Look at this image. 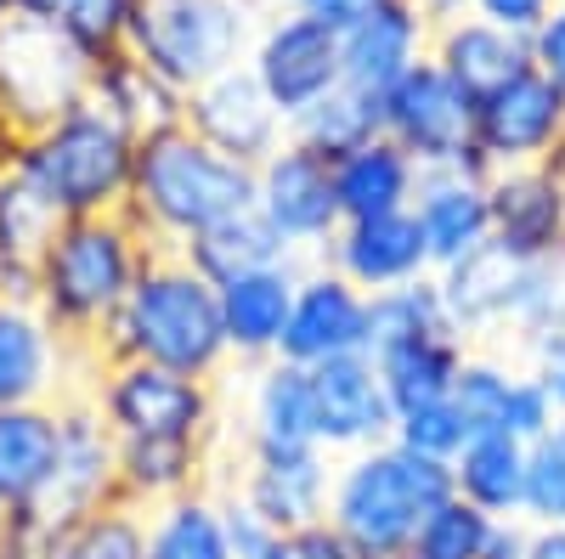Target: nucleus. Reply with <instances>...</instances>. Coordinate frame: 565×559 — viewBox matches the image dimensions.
<instances>
[{
	"label": "nucleus",
	"instance_id": "f257e3e1",
	"mask_svg": "<svg viewBox=\"0 0 565 559\" xmlns=\"http://www.w3.org/2000/svg\"><path fill=\"white\" fill-rule=\"evenodd\" d=\"M255 209V164H238L199 142L186 125L136 142L125 221L164 255H181L199 232Z\"/></svg>",
	"mask_w": 565,
	"mask_h": 559
},
{
	"label": "nucleus",
	"instance_id": "f03ea898",
	"mask_svg": "<svg viewBox=\"0 0 565 559\" xmlns=\"http://www.w3.org/2000/svg\"><path fill=\"white\" fill-rule=\"evenodd\" d=\"M153 260V244L125 215H85L57 221L52 244L34 260L29 300L45 311V322L85 356H97L108 322L130 300L141 266Z\"/></svg>",
	"mask_w": 565,
	"mask_h": 559
},
{
	"label": "nucleus",
	"instance_id": "7ed1b4c3",
	"mask_svg": "<svg viewBox=\"0 0 565 559\" xmlns=\"http://www.w3.org/2000/svg\"><path fill=\"white\" fill-rule=\"evenodd\" d=\"M97 356L103 362L170 367V373H186V379H221L232 367V351H226V329H221L215 283L199 277L181 255L153 249V260L136 277L130 300L108 322Z\"/></svg>",
	"mask_w": 565,
	"mask_h": 559
},
{
	"label": "nucleus",
	"instance_id": "20e7f679",
	"mask_svg": "<svg viewBox=\"0 0 565 559\" xmlns=\"http://www.w3.org/2000/svg\"><path fill=\"white\" fill-rule=\"evenodd\" d=\"M452 497V470L402 441L367 447L334 463L328 486V526H334L356 559H396L418 548V531Z\"/></svg>",
	"mask_w": 565,
	"mask_h": 559
},
{
	"label": "nucleus",
	"instance_id": "39448f33",
	"mask_svg": "<svg viewBox=\"0 0 565 559\" xmlns=\"http://www.w3.org/2000/svg\"><path fill=\"white\" fill-rule=\"evenodd\" d=\"M12 164L57 209V221L125 215L130 170H136V136L114 114H103L97 103H79L45 130L18 136Z\"/></svg>",
	"mask_w": 565,
	"mask_h": 559
},
{
	"label": "nucleus",
	"instance_id": "423d86ee",
	"mask_svg": "<svg viewBox=\"0 0 565 559\" xmlns=\"http://www.w3.org/2000/svg\"><path fill=\"white\" fill-rule=\"evenodd\" d=\"M260 18L255 0H136L125 52L186 97L204 79L249 63Z\"/></svg>",
	"mask_w": 565,
	"mask_h": 559
},
{
	"label": "nucleus",
	"instance_id": "0eeeda50",
	"mask_svg": "<svg viewBox=\"0 0 565 559\" xmlns=\"http://www.w3.org/2000/svg\"><path fill=\"white\" fill-rule=\"evenodd\" d=\"M85 396L103 412L114 441H199L210 447L221 430L215 379H186L148 362H103L85 373Z\"/></svg>",
	"mask_w": 565,
	"mask_h": 559
},
{
	"label": "nucleus",
	"instance_id": "6e6552de",
	"mask_svg": "<svg viewBox=\"0 0 565 559\" xmlns=\"http://www.w3.org/2000/svg\"><path fill=\"white\" fill-rule=\"evenodd\" d=\"M90 74H97V57L57 23L29 12L0 23V125L12 136H34L68 108L90 103Z\"/></svg>",
	"mask_w": 565,
	"mask_h": 559
},
{
	"label": "nucleus",
	"instance_id": "1a4fd4ad",
	"mask_svg": "<svg viewBox=\"0 0 565 559\" xmlns=\"http://www.w3.org/2000/svg\"><path fill=\"white\" fill-rule=\"evenodd\" d=\"M380 136H391L424 175L481 170L476 164V97L458 79H447L430 57H418L380 97Z\"/></svg>",
	"mask_w": 565,
	"mask_h": 559
},
{
	"label": "nucleus",
	"instance_id": "9d476101",
	"mask_svg": "<svg viewBox=\"0 0 565 559\" xmlns=\"http://www.w3.org/2000/svg\"><path fill=\"white\" fill-rule=\"evenodd\" d=\"M249 74L260 79L271 108L295 125L300 114H311L322 97H334L345 85L340 34L295 7H271L249 45Z\"/></svg>",
	"mask_w": 565,
	"mask_h": 559
},
{
	"label": "nucleus",
	"instance_id": "9b49d317",
	"mask_svg": "<svg viewBox=\"0 0 565 559\" xmlns=\"http://www.w3.org/2000/svg\"><path fill=\"white\" fill-rule=\"evenodd\" d=\"M554 159H565V90L543 68L514 74L476 103V164L487 175Z\"/></svg>",
	"mask_w": 565,
	"mask_h": 559
},
{
	"label": "nucleus",
	"instance_id": "f8f14e48",
	"mask_svg": "<svg viewBox=\"0 0 565 559\" xmlns=\"http://www.w3.org/2000/svg\"><path fill=\"white\" fill-rule=\"evenodd\" d=\"M255 215L277 232V244L295 260L322 255L345 221L334 198V164L289 136L271 159L255 164Z\"/></svg>",
	"mask_w": 565,
	"mask_h": 559
},
{
	"label": "nucleus",
	"instance_id": "ddd939ff",
	"mask_svg": "<svg viewBox=\"0 0 565 559\" xmlns=\"http://www.w3.org/2000/svg\"><path fill=\"white\" fill-rule=\"evenodd\" d=\"M57 475H52V492H45L40 515H29L34 526L57 531V526H74L97 508L119 503V441L114 430L103 424V412L90 407L85 390L63 396L57 401Z\"/></svg>",
	"mask_w": 565,
	"mask_h": 559
},
{
	"label": "nucleus",
	"instance_id": "4468645a",
	"mask_svg": "<svg viewBox=\"0 0 565 559\" xmlns=\"http://www.w3.org/2000/svg\"><path fill=\"white\" fill-rule=\"evenodd\" d=\"M97 356L74 351L29 294H0V407L63 401L85 390Z\"/></svg>",
	"mask_w": 565,
	"mask_h": 559
},
{
	"label": "nucleus",
	"instance_id": "2eb2a0df",
	"mask_svg": "<svg viewBox=\"0 0 565 559\" xmlns=\"http://www.w3.org/2000/svg\"><path fill=\"white\" fill-rule=\"evenodd\" d=\"M367 351H373V294L351 289L345 277L328 271V266L300 271L295 311H289V329H282L277 356L311 373L322 362L367 356Z\"/></svg>",
	"mask_w": 565,
	"mask_h": 559
},
{
	"label": "nucleus",
	"instance_id": "dca6fc26",
	"mask_svg": "<svg viewBox=\"0 0 565 559\" xmlns=\"http://www.w3.org/2000/svg\"><path fill=\"white\" fill-rule=\"evenodd\" d=\"M181 125L193 130L199 142H210L215 153L238 159V164H260V159H271L282 142H289V119L271 108V97L249 74V63L204 79L199 90H186Z\"/></svg>",
	"mask_w": 565,
	"mask_h": 559
},
{
	"label": "nucleus",
	"instance_id": "f3484780",
	"mask_svg": "<svg viewBox=\"0 0 565 559\" xmlns=\"http://www.w3.org/2000/svg\"><path fill=\"white\" fill-rule=\"evenodd\" d=\"M487 204H492V249H503L509 260L543 266L565 249V159L492 170Z\"/></svg>",
	"mask_w": 565,
	"mask_h": 559
},
{
	"label": "nucleus",
	"instance_id": "a211bd4d",
	"mask_svg": "<svg viewBox=\"0 0 565 559\" xmlns=\"http://www.w3.org/2000/svg\"><path fill=\"white\" fill-rule=\"evenodd\" d=\"M328 486H334V458L322 447H244L238 492L226 497L255 508L271 531H295L328 520Z\"/></svg>",
	"mask_w": 565,
	"mask_h": 559
},
{
	"label": "nucleus",
	"instance_id": "6ab92c4d",
	"mask_svg": "<svg viewBox=\"0 0 565 559\" xmlns=\"http://www.w3.org/2000/svg\"><path fill=\"white\" fill-rule=\"evenodd\" d=\"M311 401H317V447L328 458H351L396 436V407L385 396L373 356H340L311 367Z\"/></svg>",
	"mask_w": 565,
	"mask_h": 559
},
{
	"label": "nucleus",
	"instance_id": "aec40b11",
	"mask_svg": "<svg viewBox=\"0 0 565 559\" xmlns=\"http://www.w3.org/2000/svg\"><path fill=\"white\" fill-rule=\"evenodd\" d=\"M317 260L328 271H340L362 294H385V289H407V283L436 277L430 249H424L407 209L402 215H373V221H340V232L328 238V249Z\"/></svg>",
	"mask_w": 565,
	"mask_h": 559
},
{
	"label": "nucleus",
	"instance_id": "412c9836",
	"mask_svg": "<svg viewBox=\"0 0 565 559\" xmlns=\"http://www.w3.org/2000/svg\"><path fill=\"white\" fill-rule=\"evenodd\" d=\"M413 226L424 249H430V271H447L492 244V204H487V175L481 170H430L418 175L413 193Z\"/></svg>",
	"mask_w": 565,
	"mask_h": 559
},
{
	"label": "nucleus",
	"instance_id": "4be33fe9",
	"mask_svg": "<svg viewBox=\"0 0 565 559\" xmlns=\"http://www.w3.org/2000/svg\"><path fill=\"white\" fill-rule=\"evenodd\" d=\"M430 29L436 23H430V12H424L418 0H385L373 18H362L356 29L340 34L345 85L380 103L418 57H430Z\"/></svg>",
	"mask_w": 565,
	"mask_h": 559
},
{
	"label": "nucleus",
	"instance_id": "5701e85b",
	"mask_svg": "<svg viewBox=\"0 0 565 559\" xmlns=\"http://www.w3.org/2000/svg\"><path fill=\"white\" fill-rule=\"evenodd\" d=\"M295 283H300V260H271L260 271H238L215 289L221 294V329H226V351L232 362H271L282 345L295 311Z\"/></svg>",
	"mask_w": 565,
	"mask_h": 559
},
{
	"label": "nucleus",
	"instance_id": "b1692460",
	"mask_svg": "<svg viewBox=\"0 0 565 559\" xmlns=\"http://www.w3.org/2000/svg\"><path fill=\"white\" fill-rule=\"evenodd\" d=\"M526 277H532V266L509 260L503 249L487 244L481 255L436 271V289L447 300L452 329L463 340H476V334H514L521 305H526Z\"/></svg>",
	"mask_w": 565,
	"mask_h": 559
},
{
	"label": "nucleus",
	"instance_id": "393cba45",
	"mask_svg": "<svg viewBox=\"0 0 565 559\" xmlns=\"http://www.w3.org/2000/svg\"><path fill=\"white\" fill-rule=\"evenodd\" d=\"M57 401L0 407V520L40 515L57 475Z\"/></svg>",
	"mask_w": 565,
	"mask_h": 559
},
{
	"label": "nucleus",
	"instance_id": "a878e982",
	"mask_svg": "<svg viewBox=\"0 0 565 559\" xmlns=\"http://www.w3.org/2000/svg\"><path fill=\"white\" fill-rule=\"evenodd\" d=\"M430 63L481 103L487 90H498L514 74L532 68V40L509 34V29L476 18V12H458V18H441L430 29Z\"/></svg>",
	"mask_w": 565,
	"mask_h": 559
},
{
	"label": "nucleus",
	"instance_id": "bb28decb",
	"mask_svg": "<svg viewBox=\"0 0 565 559\" xmlns=\"http://www.w3.org/2000/svg\"><path fill=\"white\" fill-rule=\"evenodd\" d=\"M385 379V396L396 412H413L424 401H447L458 385V367L469 362V340L458 329H430V334H402L367 351Z\"/></svg>",
	"mask_w": 565,
	"mask_h": 559
},
{
	"label": "nucleus",
	"instance_id": "cd10ccee",
	"mask_svg": "<svg viewBox=\"0 0 565 559\" xmlns=\"http://www.w3.org/2000/svg\"><path fill=\"white\" fill-rule=\"evenodd\" d=\"M244 447H317L311 373L295 362H260L244 401Z\"/></svg>",
	"mask_w": 565,
	"mask_h": 559
},
{
	"label": "nucleus",
	"instance_id": "c85d7f7f",
	"mask_svg": "<svg viewBox=\"0 0 565 559\" xmlns=\"http://www.w3.org/2000/svg\"><path fill=\"white\" fill-rule=\"evenodd\" d=\"M418 164L391 142V136H367L362 148L334 159V198L345 221H373V215H402L413 209L418 193Z\"/></svg>",
	"mask_w": 565,
	"mask_h": 559
},
{
	"label": "nucleus",
	"instance_id": "c756f323",
	"mask_svg": "<svg viewBox=\"0 0 565 559\" xmlns=\"http://www.w3.org/2000/svg\"><path fill=\"white\" fill-rule=\"evenodd\" d=\"M447 470H452V492L463 503H476L481 515H498V520L521 515L526 520V470H532L526 441H514L503 430H481L463 441V452Z\"/></svg>",
	"mask_w": 565,
	"mask_h": 559
},
{
	"label": "nucleus",
	"instance_id": "7c9ffc66",
	"mask_svg": "<svg viewBox=\"0 0 565 559\" xmlns=\"http://www.w3.org/2000/svg\"><path fill=\"white\" fill-rule=\"evenodd\" d=\"M141 559H238L226 531V497L210 486L141 515Z\"/></svg>",
	"mask_w": 565,
	"mask_h": 559
},
{
	"label": "nucleus",
	"instance_id": "2f4dec72",
	"mask_svg": "<svg viewBox=\"0 0 565 559\" xmlns=\"http://www.w3.org/2000/svg\"><path fill=\"white\" fill-rule=\"evenodd\" d=\"M210 486V447L199 441H119V503L159 508Z\"/></svg>",
	"mask_w": 565,
	"mask_h": 559
},
{
	"label": "nucleus",
	"instance_id": "473e14b6",
	"mask_svg": "<svg viewBox=\"0 0 565 559\" xmlns=\"http://www.w3.org/2000/svg\"><path fill=\"white\" fill-rule=\"evenodd\" d=\"M90 103H97L103 114H114L136 142L141 136H159L170 125H181L186 114V97L175 85H164L153 68H141L130 52H114L97 63V74H90Z\"/></svg>",
	"mask_w": 565,
	"mask_h": 559
},
{
	"label": "nucleus",
	"instance_id": "72a5a7b5",
	"mask_svg": "<svg viewBox=\"0 0 565 559\" xmlns=\"http://www.w3.org/2000/svg\"><path fill=\"white\" fill-rule=\"evenodd\" d=\"M57 209L18 175V164H0V294H29L34 260L52 244Z\"/></svg>",
	"mask_w": 565,
	"mask_h": 559
},
{
	"label": "nucleus",
	"instance_id": "f704fd0d",
	"mask_svg": "<svg viewBox=\"0 0 565 559\" xmlns=\"http://www.w3.org/2000/svg\"><path fill=\"white\" fill-rule=\"evenodd\" d=\"M181 260L221 289L226 277H238V271H260V266H271V260H295V255L277 244V232H271L255 209H244V215H232V221H221V226L199 232V238L181 249Z\"/></svg>",
	"mask_w": 565,
	"mask_h": 559
},
{
	"label": "nucleus",
	"instance_id": "c9c22d12",
	"mask_svg": "<svg viewBox=\"0 0 565 559\" xmlns=\"http://www.w3.org/2000/svg\"><path fill=\"white\" fill-rule=\"evenodd\" d=\"M289 136L334 164V159H345L351 148H362L367 136H380V103L362 97V90H351V85H340L334 97H322L311 114H300V119L289 125Z\"/></svg>",
	"mask_w": 565,
	"mask_h": 559
},
{
	"label": "nucleus",
	"instance_id": "e433bc0d",
	"mask_svg": "<svg viewBox=\"0 0 565 559\" xmlns=\"http://www.w3.org/2000/svg\"><path fill=\"white\" fill-rule=\"evenodd\" d=\"M40 559H141V508L108 503L74 526H57Z\"/></svg>",
	"mask_w": 565,
	"mask_h": 559
},
{
	"label": "nucleus",
	"instance_id": "4c0bfd02",
	"mask_svg": "<svg viewBox=\"0 0 565 559\" xmlns=\"http://www.w3.org/2000/svg\"><path fill=\"white\" fill-rule=\"evenodd\" d=\"M509 385H514V367L498 356H476L458 367V385H452V407L463 412L469 436L481 430H503V407H509Z\"/></svg>",
	"mask_w": 565,
	"mask_h": 559
},
{
	"label": "nucleus",
	"instance_id": "58836bf2",
	"mask_svg": "<svg viewBox=\"0 0 565 559\" xmlns=\"http://www.w3.org/2000/svg\"><path fill=\"white\" fill-rule=\"evenodd\" d=\"M430 329H452V316H447V300H441V289H436V277H424V283H407V289L373 294V345L402 340V334H430Z\"/></svg>",
	"mask_w": 565,
	"mask_h": 559
},
{
	"label": "nucleus",
	"instance_id": "ea45409f",
	"mask_svg": "<svg viewBox=\"0 0 565 559\" xmlns=\"http://www.w3.org/2000/svg\"><path fill=\"white\" fill-rule=\"evenodd\" d=\"M492 526H498V515H481L476 503H463V497L452 492V497L436 508V515L424 520L418 553H430V559H481Z\"/></svg>",
	"mask_w": 565,
	"mask_h": 559
},
{
	"label": "nucleus",
	"instance_id": "a19ab883",
	"mask_svg": "<svg viewBox=\"0 0 565 559\" xmlns=\"http://www.w3.org/2000/svg\"><path fill=\"white\" fill-rule=\"evenodd\" d=\"M130 18H136V0H63L52 23H57L74 45H85V52L103 63V57L125 52Z\"/></svg>",
	"mask_w": 565,
	"mask_h": 559
},
{
	"label": "nucleus",
	"instance_id": "79ce46f5",
	"mask_svg": "<svg viewBox=\"0 0 565 559\" xmlns=\"http://www.w3.org/2000/svg\"><path fill=\"white\" fill-rule=\"evenodd\" d=\"M526 520L532 526H565V418L532 441L526 470Z\"/></svg>",
	"mask_w": 565,
	"mask_h": 559
},
{
	"label": "nucleus",
	"instance_id": "37998d69",
	"mask_svg": "<svg viewBox=\"0 0 565 559\" xmlns=\"http://www.w3.org/2000/svg\"><path fill=\"white\" fill-rule=\"evenodd\" d=\"M391 441H402L407 452L436 458V463H452L463 452V441H469V424H463V412L447 396V401H424L413 412H396V436Z\"/></svg>",
	"mask_w": 565,
	"mask_h": 559
},
{
	"label": "nucleus",
	"instance_id": "c03bdc74",
	"mask_svg": "<svg viewBox=\"0 0 565 559\" xmlns=\"http://www.w3.org/2000/svg\"><path fill=\"white\" fill-rule=\"evenodd\" d=\"M514 340L537 345V340H565V249L526 277V305L514 322Z\"/></svg>",
	"mask_w": 565,
	"mask_h": 559
},
{
	"label": "nucleus",
	"instance_id": "a18cd8bd",
	"mask_svg": "<svg viewBox=\"0 0 565 559\" xmlns=\"http://www.w3.org/2000/svg\"><path fill=\"white\" fill-rule=\"evenodd\" d=\"M554 401H548V390L537 385V373L532 367H514V385H509V407H503V436H514V441H537L543 430H554Z\"/></svg>",
	"mask_w": 565,
	"mask_h": 559
},
{
	"label": "nucleus",
	"instance_id": "49530a36",
	"mask_svg": "<svg viewBox=\"0 0 565 559\" xmlns=\"http://www.w3.org/2000/svg\"><path fill=\"white\" fill-rule=\"evenodd\" d=\"M271 559H356V548L328 526V520H317V526H295V531H277V553Z\"/></svg>",
	"mask_w": 565,
	"mask_h": 559
},
{
	"label": "nucleus",
	"instance_id": "de8ad7c7",
	"mask_svg": "<svg viewBox=\"0 0 565 559\" xmlns=\"http://www.w3.org/2000/svg\"><path fill=\"white\" fill-rule=\"evenodd\" d=\"M469 12L498 23V29H509V34H521V40H532L548 23L554 0H469Z\"/></svg>",
	"mask_w": 565,
	"mask_h": 559
},
{
	"label": "nucleus",
	"instance_id": "09e8293b",
	"mask_svg": "<svg viewBox=\"0 0 565 559\" xmlns=\"http://www.w3.org/2000/svg\"><path fill=\"white\" fill-rule=\"evenodd\" d=\"M226 531H232V553L238 559H271L277 553V531L255 515V508H244L238 497H226Z\"/></svg>",
	"mask_w": 565,
	"mask_h": 559
},
{
	"label": "nucleus",
	"instance_id": "8fccbe9b",
	"mask_svg": "<svg viewBox=\"0 0 565 559\" xmlns=\"http://www.w3.org/2000/svg\"><path fill=\"white\" fill-rule=\"evenodd\" d=\"M532 68H543V74L565 90V0H554L548 23L532 34Z\"/></svg>",
	"mask_w": 565,
	"mask_h": 559
},
{
	"label": "nucleus",
	"instance_id": "3c124183",
	"mask_svg": "<svg viewBox=\"0 0 565 559\" xmlns=\"http://www.w3.org/2000/svg\"><path fill=\"white\" fill-rule=\"evenodd\" d=\"M295 12H306V18H317V23H328L334 34H345V29H356L362 18H373L385 7V0H289Z\"/></svg>",
	"mask_w": 565,
	"mask_h": 559
},
{
	"label": "nucleus",
	"instance_id": "603ef678",
	"mask_svg": "<svg viewBox=\"0 0 565 559\" xmlns=\"http://www.w3.org/2000/svg\"><path fill=\"white\" fill-rule=\"evenodd\" d=\"M526 351H532V373H537V385L548 390L554 412L565 418V340H537V345H526Z\"/></svg>",
	"mask_w": 565,
	"mask_h": 559
},
{
	"label": "nucleus",
	"instance_id": "864d4df0",
	"mask_svg": "<svg viewBox=\"0 0 565 559\" xmlns=\"http://www.w3.org/2000/svg\"><path fill=\"white\" fill-rule=\"evenodd\" d=\"M526 542H532V520L509 515V520H498V526H492V537H487V553H481V559H526Z\"/></svg>",
	"mask_w": 565,
	"mask_h": 559
},
{
	"label": "nucleus",
	"instance_id": "5fc2aeb1",
	"mask_svg": "<svg viewBox=\"0 0 565 559\" xmlns=\"http://www.w3.org/2000/svg\"><path fill=\"white\" fill-rule=\"evenodd\" d=\"M526 559H565V526H532Z\"/></svg>",
	"mask_w": 565,
	"mask_h": 559
},
{
	"label": "nucleus",
	"instance_id": "6e6d98bb",
	"mask_svg": "<svg viewBox=\"0 0 565 559\" xmlns=\"http://www.w3.org/2000/svg\"><path fill=\"white\" fill-rule=\"evenodd\" d=\"M424 12H430V23H441V18H458V12H469V0H418Z\"/></svg>",
	"mask_w": 565,
	"mask_h": 559
},
{
	"label": "nucleus",
	"instance_id": "4d7b16f0",
	"mask_svg": "<svg viewBox=\"0 0 565 559\" xmlns=\"http://www.w3.org/2000/svg\"><path fill=\"white\" fill-rule=\"evenodd\" d=\"M57 7H63V0H18V12H29V18H45V23L57 18Z\"/></svg>",
	"mask_w": 565,
	"mask_h": 559
},
{
	"label": "nucleus",
	"instance_id": "13d9d810",
	"mask_svg": "<svg viewBox=\"0 0 565 559\" xmlns=\"http://www.w3.org/2000/svg\"><path fill=\"white\" fill-rule=\"evenodd\" d=\"M12 148H18V136H12L7 125H0V164H7V159H12Z\"/></svg>",
	"mask_w": 565,
	"mask_h": 559
},
{
	"label": "nucleus",
	"instance_id": "bf43d9fd",
	"mask_svg": "<svg viewBox=\"0 0 565 559\" xmlns=\"http://www.w3.org/2000/svg\"><path fill=\"white\" fill-rule=\"evenodd\" d=\"M12 12H18V0H0V23H7Z\"/></svg>",
	"mask_w": 565,
	"mask_h": 559
},
{
	"label": "nucleus",
	"instance_id": "052dcab7",
	"mask_svg": "<svg viewBox=\"0 0 565 559\" xmlns=\"http://www.w3.org/2000/svg\"><path fill=\"white\" fill-rule=\"evenodd\" d=\"M396 559H430V553H418V548H407V553H396Z\"/></svg>",
	"mask_w": 565,
	"mask_h": 559
},
{
	"label": "nucleus",
	"instance_id": "680f3d73",
	"mask_svg": "<svg viewBox=\"0 0 565 559\" xmlns=\"http://www.w3.org/2000/svg\"><path fill=\"white\" fill-rule=\"evenodd\" d=\"M271 7H289V0H266V12H271Z\"/></svg>",
	"mask_w": 565,
	"mask_h": 559
}]
</instances>
